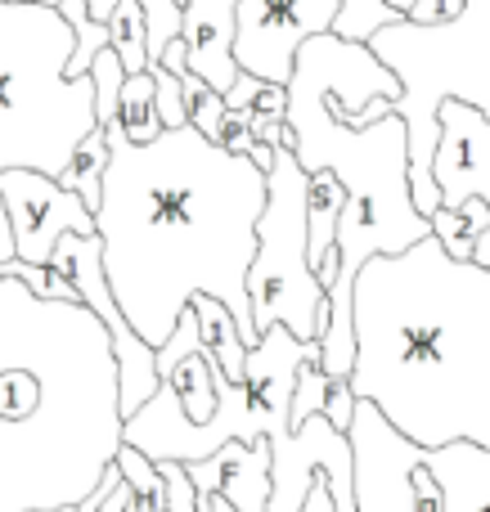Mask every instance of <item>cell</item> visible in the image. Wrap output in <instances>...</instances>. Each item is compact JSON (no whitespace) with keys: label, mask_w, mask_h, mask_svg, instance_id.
I'll use <instances>...</instances> for the list:
<instances>
[{"label":"cell","mask_w":490,"mask_h":512,"mask_svg":"<svg viewBox=\"0 0 490 512\" xmlns=\"http://www.w3.org/2000/svg\"><path fill=\"white\" fill-rule=\"evenodd\" d=\"M378 54L369 41H347L338 32H315L297 45L284 90V144L302 171H333L342 185L338 212V279L329 288V319L320 328V369L329 382L351 369V279L378 252H405L432 234V221L410 198V140L396 113L369 126H347L329 108V90L351 72L369 68Z\"/></svg>","instance_id":"cell-4"},{"label":"cell","mask_w":490,"mask_h":512,"mask_svg":"<svg viewBox=\"0 0 490 512\" xmlns=\"http://www.w3.org/2000/svg\"><path fill=\"white\" fill-rule=\"evenodd\" d=\"M77 32L54 5L0 0V171L59 176L95 131V81L68 77Z\"/></svg>","instance_id":"cell-5"},{"label":"cell","mask_w":490,"mask_h":512,"mask_svg":"<svg viewBox=\"0 0 490 512\" xmlns=\"http://www.w3.org/2000/svg\"><path fill=\"white\" fill-rule=\"evenodd\" d=\"M342 0H239L234 5V63L261 81L284 86L297 45L315 32H333Z\"/></svg>","instance_id":"cell-9"},{"label":"cell","mask_w":490,"mask_h":512,"mask_svg":"<svg viewBox=\"0 0 490 512\" xmlns=\"http://www.w3.org/2000/svg\"><path fill=\"white\" fill-rule=\"evenodd\" d=\"M162 486H167V512H198V490L189 481L185 463L180 459H158Z\"/></svg>","instance_id":"cell-24"},{"label":"cell","mask_w":490,"mask_h":512,"mask_svg":"<svg viewBox=\"0 0 490 512\" xmlns=\"http://www.w3.org/2000/svg\"><path fill=\"white\" fill-rule=\"evenodd\" d=\"M158 81H153V72H126L122 77V95H117V126L126 131V140L135 144H149L153 135L162 131L158 122Z\"/></svg>","instance_id":"cell-15"},{"label":"cell","mask_w":490,"mask_h":512,"mask_svg":"<svg viewBox=\"0 0 490 512\" xmlns=\"http://www.w3.org/2000/svg\"><path fill=\"white\" fill-rule=\"evenodd\" d=\"M347 441L356 512H419L414 463L423 459V445L396 432L369 400H356V409H351Z\"/></svg>","instance_id":"cell-8"},{"label":"cell","mask_w":490,"mask_h":512,"mask_svg":"<svg viewBox=\"0 0 490 512\" xmlns=\"http://www.w3.org/2000/svg\"><path fill=\"white\" fill-rule=\"evenodd\" d=\"M437 203L455 207L477 230L473 261L490 265V113L446 95L437 104V149H432Z\"/></svg>","instance_id":"cell-7"},{"label":"cell","mask_w":490,"mask_h":512,"mask_svg":"<svg viewBox=\"0 0 490 512\" xmlns=\"http://www.w3.org/2000/svg\"><path fill=\"white\" fill-rule=\"evenodd\" d=\"M90 81H95V122H113L117 117V95H122V59H117L113 45H104V50H95V59H90Z\"/></svg>","instance_id":"cell-21"},{"label":"cell","mask_w":490,"mask_h":512,"mask_svg":"<svg viewBox=\"0 0 490 512\" xmlns=\"http://www.w3.org/2000/svg\"><path fill=\"white\" fill-rule=\"evenodd\" d=\"M234 5L239 0H180V41H185L189 72L207 81L212 90H230L239 77L234 63Z\"/></svg>","instance_id":"cell-12"},{"label":"cell","mask_w":490,"mask_h":512,"mask_svg":"<svg viewBox=\"0 0 490 512\" xmlns=\"http://www.w3.org/2000/svg\"><path fill=\"white\" fill-rule=\"evenodd\" d=\"M189 310H194V319H198V337H203V351L216 360L221 378L239 382V378H243V355H248V346H243L234 315H230V310H225L216 297H194V301H189Z\"/></svg>","instance_id":"cell-14"},{"label":"cell","mask_w":490,"mask_h":512,"mask_svg":"<svg viewBox=\"0 0 490 512\" xmlns=\"http://www.w3.org/2000/svg\"><path fill=\"white\" fill-rule=\"evenodd\" d=\"M126 495H131V486L122 481V472L108 468L104 477H99V486L90 490L81 504H68V508H54V512H126Z\"/></svg>","instance_id":"cell-22"},{"label":"cell","mask_w":490,"mask_h":512,"mask_svg":"<svg viewBox=\"0 0 490 512\" xmlns=\"http://www.w3.org/2000/svg\"><path fill=\"white\" fill-rule=\"evenodd\" d=\"M338 212H342V185L333 171H311V189H306V261L320 270L333 256V234H338Z\"/></svg>","instance_id":"cell-13"},{"label":"cell","mask_w":490,"mask_h":512,"mask_svg":"<svg viewBox=\"0 0 490 512\" xmlns=\"http://www.w3.org/2000/svg\"><path fill=\"white\" fill-rule=\"evenodd\" d=\"M14 256V225H9V212H5V198H0V261Z\"/></svg>","instance_id":"cell-28"},{"label":"cell","mask_w":490,"mask_h":512,"mask_svg":"<svg viewBox=\"0 0 490 512\" xmlns=\"http://www.w3.org/2000/svg\"><path fill=\"white\" fill-rule=\"evenodd\" d=\"M351 409H356V396H351L347 378L329 382V396H324V418H329V423L338 427V432H347V423H351Z\"/></svg>","instance_id":"cell-26"},{"label":"cell","mask_w":490,"mask_h":512,"mask_svg":"<svg viewBox=\"0 0 490 512\" xmlns=\"http://www.w3.org/2000/svg\"><path fill=\"white\" fill-rule=\"evenodd\" d=\"M396 18L405 14L396 5H387V0H342L338 18H333V32L347 36V41H369L378 27L396 23Z\"/></svg>","instance_id":"cell-20"},{"label":"cell","mask_w":490,"mask_h":512,"mask_svg":"<svg viewBox=\"0 0 490 512\" xmlns=\"http://www.w3.org/2000/svg\"><path fill=\"white\" fill-rule=\"evenodd\" d=\"M347 387L423 450H490V265L437 234L378 252L351 279Z\"/></svg>","instance_id":"cell-2"},{"label":"cell","mask_w":490,"mask_h":512,"mask_svg":"<svg viewBox=\"0 0 490 512\" xmlns=\"http://www.w3.org/2000/svg\"><path fill=\"white\" fill-rule=\"evenodd\" d=\"M459 9H464V0H410V5H405V18L432 27V23H450Z\"/></svg>","instance_id":"cell-25"},{"label":"cell","mask_w":490,"mask_h":512,"mask_svg":"<svg viewBox=\"0 0 490 512\" xmlns=\"http://www.w3.org/2000/svg\"><path fill=\"white\" fill-rule=\"evenodd\" d=\"M189 481L198 495H225L230 508L239 512H266L270 499V450L266 441H225L221 450H212L207 459H189L185 463Z\"/></svg>","instance_id":"cell-11"},{"label":"cell","mask_w":490,"mask_h":512,"mask_svg":"<svg viewBox=\"0 0 490 512\" xmlns=\"http://www.w3.org/2000/svg\"><path fill=\"white\" fill-rule=\"evenodd\" d=\"M306 189L311 171H302L288 144H275L266 207L257 216V252L248 265V306L257 333L284 324L293 337L315 342L329 319V292L306 261Z\"/></svg>","instance_id":"cell-6"},{"label":"cell","mask_w":490,"mask_h":512,"mask_svg":"<svg viewBox=\"0 0 490 512\" xmlns=\"http://www.w3.org/2000/svg\"><path fill=\"white\" fill-rule=\"evenodd\" d=\"M0 198H5L9 225H14V256H23L32 265L50 261V248L59 243V234H95L90 207L45 171H0Z\"/></svg>","instance_id":"cell-10"},{"label":"cell","mask_w":490,"mask_h":512,"mask_svg":"<svg viewBox=\"0 0 490 512\" xmlns=\"http://www.w3.org/2000/svg\"><path fill=\"white\" fill-rule=\"evenodd\" d=\"M104 162H108V140H104V131H90L86 140L72 149V158L63 162V171L54 180H59L63 189H72V194L81 198V203L95 212V203H99V176H104Z\"/></svg>","instance_id":"cell-17"},{"label":"cell","mask_w":490,"mask_h":512,"mask_svg":"<svg viewBox=\"0 0 490 512\" xmlns=\"http://www.w3.org/2000/svg\"><path fill=\"white\" fill-rule=\"evenodd\" d=\"M261 86H266V81H261V77H252V72H243V68H239V77H234V86L225 90V108H248L252 99L261 95Z\"/></svg>","instance_id":"cell-27"},{"label":"cell","mask_w":490,"mask_h":512,"mask_svg":"<svg viewBox=\"0 0 490 512\" xmlns=\"http://www.w3.org/2000/svg\"><path fill=\"white\" fill-rule=\"evenodd\" d=\"M99 131L108 162L90 216L126 324L158 351L189 301L216 297L239 324L243 346H252L261 333L248 306V265L266 171L248 153L207 140L194 122L162 126L149 144L126 140L117 117Z\"/></svg>","instance_id":"cell-1"},{"label":"cell","mask_w":490,"mask_h":512,"mask_svg":"<svg viewBox=\"0 0 490 512\" xmlns=\"http://www.w3.org/2000/svg\"><path fill=\"white\" fill-rule=\"evenodd\" d=\"M149 72H153V81H158V122L162 126H185L189 122V108H185V95H180V81H176V72H167L162 63H149Z\"/></svg>","instance_id":"cell-23"},{"label":"cell","mask_w":490,"mask_h":512,"mask_svg":"<svg viewBox=\"0 0 490 512\" xmlns=\"http://www.w3.org/2000/svg\"><path fill=\"white\" fill-rule=\"evenodd\" d=\"M117 445V355L104 319L0 274V512L81 504Z\"/></svg>","instance_id":"cell-3"},{"label":"cell","mask_w":490,"mask_h":512,"mask_svg":"<svg viewBox=\"0 0 490 512\" xmlns=\"http://www.w3.org/2000/svg\"><path fill=\"white\" fill-rule=\"evenodd\" d=\"M113 468L122 472V481L131 486L126 512H167V486H162V472L149 454L135 450L131 441H122L113 454Z\"/></svg>","instance_id":"cell-16"},{"label":"cell","mask_w":490,"mask_h":512,"mask_svg":"<svg viewBox=\"0 0 490 512\" xmlns=\"http://www.w3.org/2000/svg\"><path fill=\"white\" fill-rule=\"evenodd\" d=\"M117 0H86V14L95 18V23H104L108 9H113ZM144 5V45H149V63H158L162 45L171 41V36H180V0H140ZM144 63V68H149Z\"/></svg>","instance_id":"cell-19"},{"label":"cell","mask_w":490,"mask_h":512,"mask_svg":"<svg viewBox=\"0 0 490 512\" xmlns=\"http://www.w3.org/2000/svg\"><path fill=\"white\" fill-rule=\"evenodd\" d=\"M108 45L117 50V59H122L126 72H144V63H149V45H144V5L140 0H117L113 9H108Z\"/></svg>","instance_id":"cell-18"}]
</instances>
